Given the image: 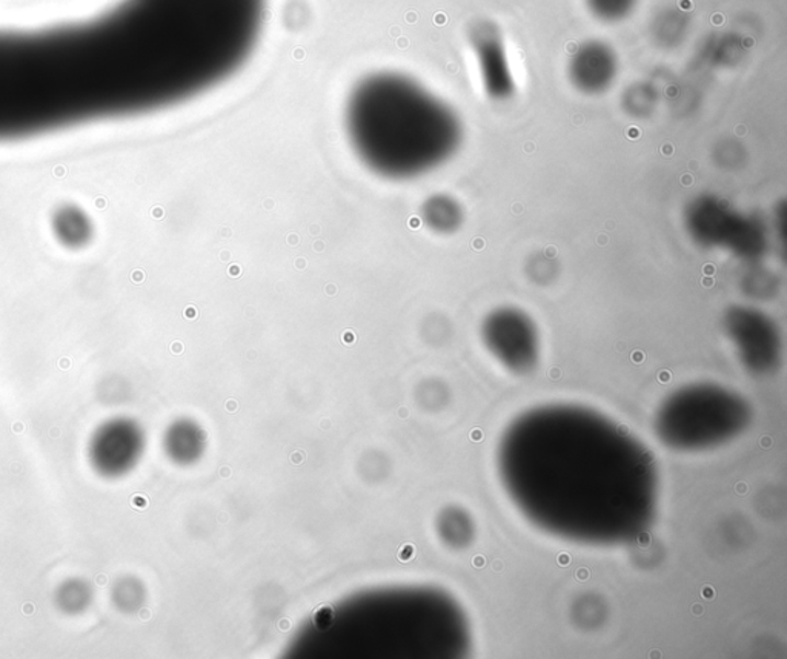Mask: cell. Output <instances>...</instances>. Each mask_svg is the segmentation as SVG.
<instances>
[{"label": "cell", "mask_w": 787, "mask_h": 659, "mask_svg": "<svg viewBox=\"0 0 787 659\" xmlns=\"http://www.w3.org/2000/svg\"><path fill=\"white\" fill-rule=\"evenodd\" d=\"M422 220L437 234H453L460 230L465 222L464 207L449 194H434L423 204Z\"/></svg>", "instance_id": "cell-9"}, {"label": "cell", "mask_w": 787, "mask_h": 659, "mask_svg": "<svg viewBox=\"0 0 787 659\" xmlns=\"http://www.w3.org/2000/svg\"><path fill=\"white\" fill-rule=\"evenodd\" d=\"M740 41L731 34H717L706 44V57L716 65L731 62L733 57H739L741 51Z\"/></svg>", "instance_id": "cell-12"}, {"label": "cell", "mask_w": 787, "mask_h": 659, "mask_svg": "<svg viewBox=\"0 0 787 659\" xmlns=\"http://www.w3.org/2000/svg\"><path fill=\"white\" fill-rule=\"evenodd\" d=\"M52 231L60 245L78 251L90 245L94 238V223L79 205L64 204L53 212Z\"/></svg>", "instance_id": "cell-8"}, {"label": "cell", "mask_w": 787, "mask_h": 659, "mask_svg": "<svg viewBox=\"0 0 787 659\" xmlns=\"http://www.w3.org/2000/svg\"><path fill=\"white\" fill-rule=\"evenodd\" d=\"M709 592H710V589H709V588H706V589H705V596H706V597H710V593H709Z\"/></svg>", "instance_id": "cell-16"}, {"label": "cell", "mask_w": 787, "mask_h": 659, "mask_svg": "<svg viewBox=\"0 0 787 659\" xmlns=\"http://www.w3.org/2000/svg\"><path fill=\"white\" fill-rule=\"evenodd\" d=\"M683 223L687 235L703 250L743 262L760 261L769 251L766 223L714 194L694 197L683 212Z\"/></svg>", "instance_id": "cell-3"}, {"label": "cell", "mask_w": 787, "mask_h": 659, "mask_svg": "<svg viewBox=\"0 0 787 659\" xmlns=\"http://www.w3.org/2000/svg\"><path fill=\"white\" fill-rule=\"evenodd\" d=\"M474 564H476L477 567H481L484 564V559L480 558V556H477V558L474 559Z\"/></svg>", "instance_id": "cell-14"}, {"label": "cell", "mask_w": 787, "mask_h": 659, "mask_svg": "<svg viewBox=\"0 0 787 659\" xmlns=\"http://www.w3.org/2000/svg\"><path fill=\"white\" fill-rule=\"evenodd\" d=\"M621 104L626 114L636 119H643V117L651 116L655 109L657 94L653 86L645 82H637L625 91Z\"/></svg>", "instance_id": "cell-11"}, {"label": "cell", "mask_w": 787, "mask_h": 659, "mask_svg": "<svg viewBox=\"0 0 787 659\" xmlns=\"http://www.w3.org/2000/svg\"><path fill=\"white\" fill-rule=\"evenodd\" d=\"M620 59L613 45L602 39H588L572 51L567 65L569 83L588 97L606 94L617 82Z\"/></svg>", "instance_id": "cell-5"}, {"label": "cell", "mask_w": 787, "mask_h": 659, "mask_svg": "<svg viewBox=\"0 0 787 659\" xmlns=\"http://www.w3.org/2000/svg\"><path fill=\"white\" fill-rule=\"evenodd\" d=\"M649 39L662 51H674L686 44L693 32V16L678 5H664L649 19Z\"/></svg>", "instance_id": "cell-7"}, {"label": "cell", "mask_w": 787, "mask_h": 659, "mask_svg": "<svg viewBox=\"0 0 787 659\" xmlns=\"http://www.w3.org/2000/svg\"><path fill=\"white\" fill-rule=\"evenodd\" d=\"M343 124L363 165L391 181L437 170L464 142L456 109L419 80L397 71L358 80L347 94Z\"/></svg>", "instance_id": "cell-2"}, {"label": "cell", "mask_w": 787, "mask_h": 659, "mask_svg": "<svg viewBox=\"0 0 787 659\" xmlns=\"http://www.w3.org/2000/svg\"><path fill=\"white\" fill-rule=\"evenodd\" d=\"M469 47L479 67L484 93L494 101L514 96L515 79L502 28L491 19H479L468 32Z\"/></svg>", "instance_id": "cell-4"}, {"label": "cell", "mask_w": 787, "mask_h": 659, "mask_svg": "<svg viewBox=\"0 0 787 659\" xmlns=\"http://www.w3.org/2000/svg\"><path fill=\"white\" fill-rule=\"evenodd\" d=\"M224 41L213 0H122L80 24L0 32V142L202 96Z\"/></svg>", "instance_id": "cell-1"}, {"label": "cell", "mask_w": 787, "mask_h": 659, "mask_svg": "<svg viewBox=\"0 0 787 659\" xmlns=\"http://www.w3.org/2000/svg\"><path fill=\"white\" fill-rule=\"evenodd\" d=\"M569 562H571V556L567 554L561 555L559 558L560 564H568Z\"/></svg>", "instance_id": "cell-13"}, {"label": "cell", "mask_w": 787, "mask_h": 659, "mask_svg": "<svg viewBox=\"0 0 787 659\" xmlns=\"http://www.w3.org/2000/svg\"><path fill=\"white\" fill-rule=\"evenodd\" d=\"M584 5L602 24L617 25L632 16L638 0H584Z\"/></svg>", "instance_id": "cell-10"}, {"label": "cell", "mask_w": 787, "mask_h": 659, "mask_svg": "<svg viewBox=\"0 0 787 659\" xmlns=\"http://www.w3.org/2000/svg\"><path fill=\"white\" fill-rule=\"evenodd\" d=\"M487 340L494 352L514 368H525L536 354V337L528 317L517 310L495 311L484 325Z\"/></svg>", "instance_id": "cell-6"}, {"label": "cell", "mask_w": 787, "mask_h": 659, "mask_svg": "<svg viewBox=\"0 0 787 659\" xmlns=\"http://www.w3.org/2000/svg\"><path fill=\"white\" fill-rule=\"evenodd\" d=\"M577 577L582 578V581L586 580V578H588V570H580V573L577 574Z\"/></svg>", "instance_id": "cell-15"}]
</instances>
